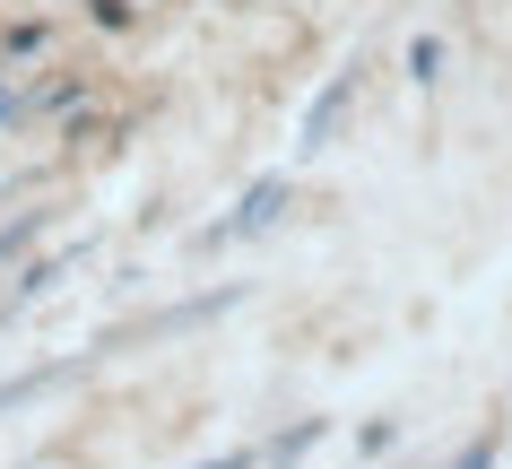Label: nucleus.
I'll return each mask as SVG.
<instances>
[{
  "instance_id": "obj_1",
  "label": "nucleus",
  "mask_w": 512,
  "mask_h": 469,
  "mask_svg": "<svg viewBox=\"0 0 512 469\" xmlns=\"http://www.w3.org/2000/svg\"><path fill=\"white\" fill-rule=\"evenodd\" d=\"M270 209H278V183H261V192L243 200V209H235V218H226V226H217L209 244H235V235H252V226H270Z\"/></svg>"
},
{
  "instance_id": "obj_2",
  "label": "nucleus",
  "mask_w": 512,
  "mask_h": 469,
  "mask_svg": "<svg viewBox=\"0 0 512 469\" xmlns=\"http://www.w3.org/2000/svg\"><path fill=\"white\" fill-rule=\"evenodd\" d=\"M460 469H495V443H469V452H460Z\"/></svg>"
}]
</instances>
